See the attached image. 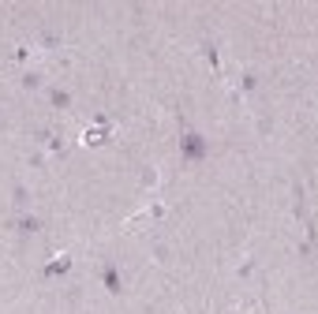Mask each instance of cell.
Instances as JSON below:
<instances>
[{"label": "cell", "instance_id": "3957f363", "mask_svg": "<svg viewBox=\"0 0 318 314\" xmlns=\"http://www.w3.org/2000/svg\"><path fill=\"white\" fill-rule=\"evenodd\" d=\"M49 101L56 105V109H67V105H71V97H67L64 90H53V93H49Z\"/></svg>", "mask_w": 318, "mask_h": 314}, {"label": "cell", "instance_id": "5b68a950", "mask_svg": "<svg viewBox=\"0 0 318 314\" xmlns=\"http://www.w3.org/2000/svg\"><path fill=\"white\" fill-rule=\"evenodd\" d=\"M38 228H42L38 217H23V221H19V232H38Z\"/></svg>", "mask_w": 318, "mask_h": 314}, {"label": "cell", "instance_id": "8992f818", "mask_svg": "<svg viewBox=\"0 0 318 314\" xmlns=\"http://www.w3.org/2000/svg\"><path fill=\"white\" fill-rule=\"evenodd\" d=\"M23 83H26V86H30V90H38V86H42V75H38V71H34V75H26V79H23Z\"/></svg>", "mask_w": 318, "mask_h": 314}, {"label": "cell", "instance_id": "7a4b0ae2", "mask_svg": "<svg viewBox=\"0 0 318 314\" xmlns=\"http://www.w3.org/2000/svg\"><path fill=\"white\" fill-rule=\"evenodd\" d=\"M101 280H105V288H109L112 296H120V292H124V284H120V273H116V266H105V269H101Z\"/></svg>", "mask_w": 318, "mask_h": 314}, {"label": "cell", "instance_id": "6da1fadb", "mask_svg": "<svg viewBox=\"0 0 318 314\" xmlns=\"http://www.w3.org/2000/svg\"><path fill=\"white\" fill-rule=\"evenodd\" d=\"M180 153H184V161H202V157H206V142H202V135L187 131L184 142H180Z\"/></svg>", "mask_w": 318, "mask_h": 314}, {"label": "cell", "instance_id": "277c9868", "mask_svg": "<svg viewBox=\"0 0 318 314\" xmlns=\"http://www.w3.org/2000/svg\"><path fill=\"white\" fill-rule=\"evenodd\" d=\"M67 266H71V262H67V258H60V262H53L49 269H45V277H60V273H67Z\"/></svg>", "mask_w": 318, "mask_h": 314}, {"label": "cell", "instance_id": "52a82bcc", "mask_svg": "<svg viewBox=\"0 0 318 314\" xmlns=\"http://www.w3.org/2000/svg\"><path fill=\"white\" fill-rule=\"evenodd\" d=\"M86 142H90V146L94 142H105V135H101V131H86Z\"/></svg>", "mask_w": 318, "mask_h": 314}]
</instances>
